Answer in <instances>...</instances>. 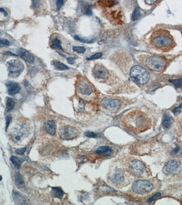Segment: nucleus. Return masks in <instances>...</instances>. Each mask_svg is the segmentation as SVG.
Listing matches in <instances>:
<instances>
[{"instance_id":"b1692460","label":"nucleus","mask_w":182,"mask_h":205,"mask_svg":"<svg viewBox=\"0 0 182 205\" xmlns=\"http://www.w3.org/2000/svg\"><path fill=\"white\" fill-rule=\"evenodd\" d=\"M6 111L9 112L14 108L15 102L12 98L8 97L6 98Z\"/></svg>"},{"instance_id":"a19ab883","label":"nucleus","mask_w":182,"mask_h":205,"mask_svg":"<svg viewBox=\"0 0 182 205\" xmlns=\"http://www.w3.org/2000/svg\"><path fill=\"white\" fill-rule=\"evenodd\" d=\"M0 43L3 46H8L10 45L9 41L6 39H1Z\"/></svg>"},{"instance_id":"72a5a7b5","label":"nucleus","mask_w":182,"mask_h":205,"mask_svg":"<svg viewBox=\"0 0 182 205\" xmlns=\"http://www.w3.org/2000/svg\"><path fill=\"white\" fill-rule=\"evenodd\" d=\"M161 196V193L160 192H156V193L153 194L152 196H151L150 198L148 200V202L151 203V202H152V201H154V200H156L160 196Z\"/></svg>"},{"instance_id":"393cba45","label":"nucleus","mask_w":182,"mask_h":205,"mask_svg":"<svg viewBox=\"0 0 182 205\" xmlns=\"http://www.w3.org/2000/svg\"><path fill=\"white\" fill-rule=\"evenodd\" d=\"M51 47L54 49H58L60 50L63 51L61 47V42L58 38H54L52 41L51 43Z\"/></svg>"},{"instance_id":"a878e982","label":"nucleus","mask_w":182,"mask_h":205,"mask_svg":"<svg viewBox=\"0 0 182 205\" xmlns=\"http://www.w3.org/2000/svg\"><path fill=\"white\" fill-rule=\"evenodd\" d=\"M12 195H13L14 202L17 204H26L25 202H24L25 201L24 199L22 197V195L20 194L18 192L14 191L13 192Z\"/></svg>"},{"instance_id":"2eb2a0df","label":"nucleus","mask_w":182,"mask_h":205,"mask_svg":"<svg viewBox=\"0 0 182 205\" xmlns=\"http://www.w3.org/2000/svg\"><path fill=\"white\" fill-rule=\"evenodd\" d=\"M18 54L20 58L29 64H32L34 63L35 58L33 54L23 48H20L17 50Z\"/></svg>"},{"instance_id":"c9c22d12","label":"nucleus","mask_w":182,"mask_h":205,"mask_svg":"<svg viewBox=\"0 0 182 205\" xmlns=\"http://www.w3.org/2000/svg\"><path fill=\"white\" fill-rule=\"evenodd\" d=\"M77 58L75 57H69V58H67V63L69 65H73L75 63V61L76 60Z\"/></svg>"},{"instance_id":"4468645a","label":"nucleus","mask_w":182,"mask_h":205,"mask_svg":"<svg viewBox=\"0 0 182 205\" xmlns=\"http://www.w3.org/2000/svg\"><path fill=\"white\" fill-rule=\"evenodd\" d=\"M6 85L8 89V93L11 96L17 94L21 90L20 85L14 81H8L6 83Z\"/></svg>"},{"instance_id":"49530a36","label":"nucleus","mask_w":182,"mask_h":205,"mask_svg":"<svg viewBox=\"0 0 182 205\" xmlns=\"http://www.w3.org/2000/svg\"><path fill=\"white\" fill-rule=\"evenodd\" d=\"M146 3H148L149 5H151V4H153L154 2H156V1H145Z\"/></svg>"},{"instance_id":"5701e85b","label":"nucleus","mask_w":182,"mask_h":205,"mask_svg":"<svg viewBox=\"0 0 182 205\" xmlns=\"http://www.w3.org/2000/svg\"><path fill=\"white\" fill-rule=\"evenodd\" d=\"M52 65L55 69L59 71H63L69 69V68L63 63L58 60H54L52 62Z\"/></svg>"},{"instance_id":"7ed1b4c3","label":"nucleus","mask_w":182,"mask_h":205,"mask_svg":"<svg viewBox=\"0 0 182 205\" xmlns=\"http://www.w3.org/2000/svg\"><path fill=\"white\" fill-rule=\"evenodd\" d=\"M118 160L125 170L134 178L148 179L152 176L149 167L142 160L126 156Z\"/></svg>"},{"instance_id":"2f4dec72","label":"nucleus","mask_w":182,"mask_h":205,"mask_svg":"<svg viewBox=\"0 0 182 205\" xmlns=\"http://www.w3.org/2000/svg\"><path fill=\"white\" fill-rule=\"evenodd\" d=\"M73 50L74 52L80 54L85 53L86 50V48L83 46H74L73 47Z\"/></svg>"},{"instance_id":"f3484780","label":"nucleus","mask_w":182,"mask_h":205,"mask_svg":"<svg viewBox=\"0 0 182 205\" xmlns=\"http://www.w3.org/2000/svg\"><path fill=\"white\" fill-rule=\"evenodd\" d=\"M77 90L81 94L83 95H90L93 92V89L86 82H82L78 84Z\"/></svg>"},{"instance_id":"58836bf2","label":"nucleus","mask_w":182,"mask_h":205,"mask_svg":"<svg viewBox=\"0 0 182 205\" xmlns=\"http://www.w3.org/2000/svg\"><path fill=\"white\" fill-rule=\"evenodd\" d=\"M11 120H12V118H11V117L9 116H7V117H6V131H7V130H8L9 126L10 124Z\"/></svg>"},{"instance_id":"ea45409f","label":"nucleus","mask_w":182,"mask_h":205,"mask_svg":"<svg viewBox=\"0 0 182 205\" xmlns=\"http://www.w3.org/2000/svg\"><path fill=\"white\" fill-rule=\"evenodd\" d=\"M27 148H22L18 149H17L16 150V152L17 154H18L20 155H24V154Z\"/></svg>"},{"instance_id":"ddd939ff","label":"nucleus","mask_w":182,"mask_h":205,"mask_svg":"<svg viewBox=\"0 0 182 205\" xmlns=\"http://www.w3.org/2000/svg\"><path fill=\"white\" fill-rule=\"evenodd\" d=\"M93 73L94 77L99 79H106L109 75L108 71L101 64H97L93 70Z\"/></svg>"},{"instance_id":"4be33fe9","label":"nucleus","mask_w":182,"mask_h":205,"mask_svg":"<svg viewBox=\"0 0 182 205\" xmlns=\"http://www.w3.org/2000/svg\"><path fill=\"white\" fill-rule=\"evenodd\" d=\"M51 194L53 197L61 199L64 196V193L60 188L53 187L52 188Z\"/></svg>"},{"instance_id":"37998d69","label":"nucleus","mask_w":182,"mask_h":205,"mask_svg":"<svg viewBox=\"0 0 182 205\" xmlns=\"http://www.w3.org/2000/svg\"><path fill=\"white\" fill-rule=\"evenodd\" d=\"M4 54L5 55H8V56H16V57L17 56V55L14 54V53H12V52L10 51H4Z\"/></svg>"},{"instance_id":"7c9ffc66","label":"nucleus","mask_w":182,"mask_h":205,"mask_svg":"<svg viewBox=\"0 0 182 205\" xmlns=\"http://www.w3.org/2000/svg\"><path fill=\"white\" fill-rule=\"evenodd\" d=\"M141 16V11L139 8H136L134 11L133 12L132 15V19L133 20H136L139 19Z\"/></svg>"},{"instance_id":"aec40b11","label":"nucleus","mask_w":182,"mask_h":205,"mask_svg":"<svg viewBox=\"0 0 182 205\" xmlns=\"http://www.w3.org/2000/svg\"><path fill=\"white\" fill-rule=\"evenodd\" d=\"M173 119L172 117L167 114H165L162 119V125L165 129L170 128L173 124Z\"/></svg>"},{"instance_id":"423d86ee","label":"nucleus","mask_w":182,"mask_h":205,"mask_svg":"<svg viewBox=\"0 0 182 205\" xmlns=\"http://www.w3.org/2000/svg\"><path fill=\"white\" fill-rule=\"evenodd\" d=\"M182 172V165L176 159H171L168 161L163 167V173L166 177L171 179L177 177Z\"/></svg>"},{"instance_id":"cd10ccee","label":"nucleus","mask_w":182,"mask_h":205,"mask_svg":"<svg viewBox=\"0 0 182 205\" xmlns=\"http://www.w3.org/2000/svg\"><path fill=\"white\" fill-rule=\"evenodd\" d=\"M10 160L17 169H19L20 167V166H21V164L23 162L22 159L18 158L17 157L14 156H12L11 157Z\"/></svg>"},{"instance_id":"1a4fd4ad","label":"nucleus","mask_w":182,"mask_h":205,"mask_svg":"<svg viewBox=\"0 0 182 205\" xmlns=\"http://www.w3.org/2000/svg\"><path fill=\"white\" fill-rule=\"evenodd\" d=\"M7 69L8 76L11 78H17L24 72L25 66L18 59H12L7 62Z\"/></svg>"},{"instance_id":"c03bdc74","label":"nucleus","mask_w":182,"mask_h":205,"mask_svg":"<svg viewBox=\"0 0 182 205\" xmlns=\"http://www.w3.org/2000/svg\"><path fill=\"white\" fill-rule=\"evenodd\" d=\"M0 10H1V12H3V13H4L5 17H7V16H8V12H7V11H6V10H5L4 8H0Z\"/></svg>"},{"instance_id":"bb28decb","label":"nucleus","mask_w":182,"mask_h":205,"mask_svg":"<svg viewBox=\"0 0 182 205\" xmlns=\"http://www.w3.org/2000/svg\"><path fill=\"white\" fill-rule=\"evenodd\" d=\"M100 191L105 194H114L116 192L115 190L106 184H104L100 187Z\"/></svg>"},{"instance_id":"f704fd0d","label":"nucleus","mask_w":182,"mask_h":205,"mask_svg":"<svg viewBox=\"0 0 182 205\" xmlns=\"http://www.w3.org/2000/svg\"><path fill=\"white\" fill-rule=\"evenodd\" d=\"M84 134L86 137H89V138H95L99 137L98 134L93 132L88 131L85 132Z\"/></svg>"},{"instance_id":"6ab92c4d","label":"nucleus","mask_w":182,"mask_h":205,"mask_svg":"<svg viewBox=\"0 0 182 205\" xmlns=\"http://www.w3.org/2000/svg\"><path fill=\"white\" fill-rule=\"evenodd\" d=\"M80 9L81 12L86 16H90L92 14V5L86 2H80Z\"/></svg>"},{"instance_id":"c85d7f7f","label":"nucleus","mask_w":182,"mask_h":205,"mask_svg":"<svg viewBox=\"0 0 182 205\" xmlns=\"http://www.w3.org/2000/svg\"><path fill=\"white\" fill-rule=\"evenodd\" d=\"M15 182H16V185L17 186L18 188H20L24 186V180L22 179V176L20 173L18 172L16 174Z\"/></svg>"},{"instance_id":"473e14b6","label":"nucleus","mask_w":182,"mask_h":205,"mask_svg":"<svg viewBox=\"0 0 182 205\" xmlns=\"http://www.w3.org/2000/svg\"><path fill=\"white\" fill-rule=\"evenodd\" d=\"M102 52H97V53L90 56L89 58H86V60H93L99 58L101 57H102Z\"/></svg>"},{"instance_id":"dca6fc26","label":"nucleus","mask_w":182,"mask_h":205,"mask_svg":"<svg viewBox=\"0 0 182 205\" xmlns=\"http://www.w3.org/2000/svg\"><path fill=\"white\" fill-rule=\"evenodd\" d=\"M95 153L103 157H109L113 155V151L108 146H102L95 150Z\"/></svg>"},{"instance_id":"a211bd4d","label":"nucleus","mask_w":182,"mask_h":205,"mask_svg":"<svg viewBox=\"0 0 182 205\" xmlns=\"http://www.w3.org/2000/svg\"><path fill=\"white\" fill-rule=\"evenodd\" d=\"M45 131L50 135H53L56 131V125L54 120H50L47 121L45 124Z\"/></svg>"},{"instance_id":"0eeeda50","label":"nucleus","mask_w":182,"mask_h":205,"mask_svg":"<svg viewBox=\"0 0 182 205\" xmlns=\"http://www.w3.org/2000/svg\"><path fill=\"white\" fill-rule=\"evenodd\" d=\"M10 134L13 141L16 143L21 142L28 136V127L23 123H17L11 129Z\"/></svg>"},{"instance_id":"4c0bfd02","label":"nucleus","mask_w":182,"mask_h":205,"mask_svg":"<svg viewBox=\"0 0 182 205\" xmlns=\"http://www.w3.org/2000/svg\"><path fill=\"white\" fill-rule=\"evenodd\" d=\"M64 1H63V0L57 1V2H56V6H57V8L58 10H60L62 8V6L64 4Z\"/></svg>"},{"instance_id":"9b49d317","label":"nucleus","mask_w":182,"mask_h":205,"mask_svg":"<svg viewBox=\"0 0 182 205\" xmlns=\"http://www.w3.org/2000/svg\"><path fill=\"white\" fill-rule=\"evenodd\" d=\"M79 134L77 129L70 125L62 127L59 132V135L61 139L71 140L76 138Z\"/></svg>"},{"instance_id":"39448f33","label":"nucleus","mask_w":182,"mask_h":205,"mask_svg":"<svg viewBox=\"0 0 182 205\" xmlns=\"http://www.w3.org/2000/svg\"><path fill=\"white\" fill-rule=\"evenodd\" d=\"M161 183L158 179H142L132 184L130 192L136 197H145L152 195L160 188Z\"/></svg>"},{"instance_id":"9d476101","label":"nucleus","mask_w":182,"mask_h":205,"mask_svg":"<svg viewBox=\"0 0 182 205\" xmlns=\"http://www.w3.org/2000/svg\"><path fill=\"white\" fill-rule=\"evenodd\" d=\"M167 64V62L165 58L156 55L149 57L146 61V66L151 70L156 71L164 70Z\"/></svg>"},{"instance_id":"6e6552de","label":"nucleus","mask_w":182,"mask_h":205,"mask_svg":"<svg viewBox=\"0 0 182 205\" xmlns=\"http://www.w3.org/2000/svg\"><path fill=\"white\" fill-rule=\"evenodd\" d=\"M130 76L133 81L140 84H143L149 81L150 78L149 73L141 67L136 65L130 71Z\"/></svg>"},{"instance_id":"f8f14e48","label":"nucleus","mask_w":182,"mask_h":205,"mask_svg":"<svg viewBox=\"0 0 182 205\" xmlns=\"http://www.w3.org/2000/svg\"><path fill=\"white\" fill-rule=\"evenodd\" d=\"M101 104L104 108L113 111L118 110L121 105L118 100L112 98H104L102 101Z\"/></svg>"},{"instance_id":"e433bc0d","label":"nucleus","mask_w":182,"mask_h":205,"mask_svg":"<svg viewBox=\"0 0 182 205\" xmlns=\"http://www.w3.org/2000/svg\"><path fill=\"white\" fill-rule=\"evenodd\" d=\"M182 104L180 105L179 106L175 108L174 110L172 111L173 113H174V115H177V114H179L180 112H181V109H182Z\"/></svg>"},{"instance_id":"a18cd8bd","label":"nucleus","mask_w":182,"mask_h":205,"mask_svg":"<svg viewBox=\"0 0 182 205\" xmlns=\"http://www.w3.org/2000/svg\"><path fill=\"white\" fill-rule=\"evenodd\" d=\"M178 125H179V128L181 129V131H182V119L179 120L178 123Z\"/></svg>"},{"instance_id":"de8ad7c7","label":"nucleus","mask_w":182,"mask_h":205,"mask_svg":"<svg viewBox=\"0 0 182 205\" xmlns=\"http://www.w3.org/2000/svg\"><path fill=\"white\" fill-rule=\"evenodd\" d=\"M58 52V53H59V54L60 55H61V56H63V57H66V56H65V55H64V54H62V53H61V52Z\"/></svg>"},{"instance_id":"79ce46f5","label":"nucleus","mask_w":182,"mask_h":205,"mask_svg":"<svg viewBox=\"0 0 182 205\" xmlns=\"http://www.w3.org/2000/svg\"><path fill=\"white\" fill-rule=\"evenodd\" d=\"M39 4H40V2L39 1H34L33 2V8H36L37 7H39Z\"/></svg>"},{"instance_id":"f03ea898","label":"nucleus","mask_w":182,"mask_h":205,"mask_svg":"<svg viewBox=\"0 0 182 205\" xmlns=\"http://www.w3.org/2000/svg\"><path fill=\"white\" fill-rule=\"evenodd\" d=\"M134 178L125 170L119 160H115L111 164L107 175L108 183L111 187L121 189L131 184Z\"/></svg>"},{"instance_id":"c756f323","label":"nucleus","mask_w":182,"mask_h":205,"mask_svg":"<svg viewBox=\"0 0 182 205\" xmlns=\"http://www.w3.org/2000/svg\"><path fill=\"white\" fill-rule=\"evenodd\" d=\"M169 81L176 87V88L179 89L182 87V78L172 79L169 80Z\"/></svg>"},{"instance_id":"20e7f679","label":"nucleus","mask_w":182,"mask_h":205,"mask_svg":"<svg viewBox=\"0 0 182 205\" xmlns=\"http://www.w3.org/2000/svg\"><path fill=\"white\" fill-rule=\"evenodd\" d=\"M150 43L154 49L167 52L175 46L174 37L168 30L160 29L154 31L152 34Z\"/></svg>"},{"instance_id":"412c9836","label":"nucleus","mask_w":182,"mask_h":205,"mask_svg":"<svg viewBox=\"0 0 182 205\" xmlns=\"http://www.w3.org/2000/svg\"><path fill=\"white\" fill-rule=\"evenodd\" d=\"M74 39L79 42L84 43H93L94 42L95 40L94 36H90L88 37H83L79 36L77 35H75L74 36Z\"/></svg>"},{"instance_id":"f257e3e1","label":"nucleus","mask_w":182,"mask_h":205,"mask_svg":"<svg viewBox=\"0 0 182 205\" xmlns=\"http://www.w3.org/2000/svg\"><path fill=\"white\" fill-rule=\"evenodd\" d=\"M121 125L127 131L137 134L149 130L152 123L146 113L140 110L135 109L129 111L122 117Z\"/></svg>"}]
</instances>
